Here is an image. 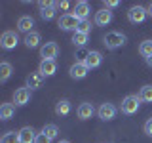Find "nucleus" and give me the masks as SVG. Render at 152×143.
Instances as JSON below:
<instances>
[{
	"label": "nucleus",
	"mask_w": 152,
	"mask_h": 143,
	"mask_svg": "<svg viewBox=\"0 0 152 143\" xmlns=\"http://www.w3.org/2000/svg\"><path fill=\"white\" fill-rule=\"evenodd\" d=\"M88 73H89V69L86 67L84 61H76V63L69 69L70 78H74V80H82V78H86V76H88Z\"/></svg>",
	"instance_id": "0eeeda50"
},
{
	"label": "nucleus",
	"mask_w": 152,
	"mask_h": 143,
	"mask_svg": "<svg viewBox=\"0 0 152 143\" xmlns=\"http://www.w3.org/2000/svg\"><path fill=\"white\" fill-rule=\"evenodd\" d=\"M25 46L27 48H38L40 46V32H36V31H32V32H28V35H25Z\"/></svg>",
	"instance_id": "aec40b11"
},
{
	"label": "nucleus",
	"mask_w": 152,
	"mask_h": 143,
	"mask_svg": "<svg viewBox=\"0 0 152 143\" xmlns=\"http://www.w3.org/2000/svg\"><path fill=\"white\" fill-rule=\"evenodd\" d=\"M57 25H59L61 31H74L76 32V29H78V25H80V19L74 17L70 12H66V13H63V15L59 17Z\"/></svg>",
	"instance_id": "f03ea898"
},
{
	"label": "nucleus",
	"mask_w": 152,
	"mask_h": 143,
	"mask_svg": "<svg viewBox=\"0 0 152 143\" xmlns=\"http://www.w3.org/2000/svg\"><path fill=\"white\" fill-rule=\"evenodd\" d=\"M145 133H146L148 137H152V116L145 122Z\"/></svg>",
	"instance_id": "c756f323"
},
{
	"label": "nucleus",
	"mask_w": 152,
	"mask_h": 143,
	"mask_svg": "<svg viewBox=\"0 0 152 143\" xmlns=\"http://www.w3.org/2000/svg\"><path fill=\"white\" fill-rule=\"evenodd\" d=\"M70 113V101L69 99H61V101H57L55 105V114H59V116H65V114Z\"/></svg>",
	"instance_id": "412c9836"
},
{
	"label": "nucleus",
	"mask_w": 152,
	"mask_h": 143,
	"mask_svg": "<svg viewBox=\"0 0 152 143\" xmlns=\"http://www.w3.org/2000/svg\"><path fill=\"white\" fill-rule=\"evenodd\" d=\"M146 65H150V67H152V55L148 57V59H146Z\"/></svg>",
	"instance_id": "72a5a7b5"
},
{
	"label": "nucleus",
	"mask_w": 152,
	"mask_h": 143,
	"mask_svg": "<svg viewBox=\"0 0 152 143\" xmlns=\"http://www.w3.org/2000/svg\"><path fill=\"white\" fill-rule=\"evenodd\" d=\"M101 61H103L101 52H89L88 57L84 59V63H86V67H88V69H95V67L101 65Z\"/></svg>",
	"instance_id": "f3484780"
},
{
	"label": "nucleus",
	"mask_w": 152,
	"mask_h": 143,
	"mask_svg": "<svg viewBox=\"0 0 152 143\" xmlns=\"http://www.w3.org/2000/svg\"><path fill=\"white\" fill-rule=\"evenodd\" d=\"M40 133H44V136H48L50 139H55L57 136H59V128L55 126V124H46L44 128H42V132Z\"/></svg>",
	"instance_id": "393cba45"
},
{
	"label": "nucleus",
	"mask_w": 152,
	"mask_h": 143,
	"mask_svg": "<svg viewBox=\"0 0 152 143\" xmlns=\"http://www.w3.org/2000/svg\"><path fill=\"white\" fill-rule=\"evenodd\" d=\"M55 8L57 10H69L70 8V2H66V0H65V2H55Z\"/></svg>",
	"instance_id": "2f4dec72"
},
{
	"label": "nucleus",
	"mask_w": 152,
	"mask_h": 143,
	"mask_svg": "<svg viewBox=\"0 0 152 143\" xmlns=\"http://www.w3.org/2000/svg\"><path fill=\"white\" fill-rule=\"evenodd\" d=\"M57 143H70L69 139H61V141H57Z\"/></svg>",
	"instance_id": "f704fd0d"
},
{
	"label": "nucleus",
	"mask_w": 152,
	"mask_h": 143,
	"mask_svg": "<svg viewBox=\"0 0 152 143\" xmlns=\"http://www.w3.org/2000/svg\"><path fill=\"white\" fill-rule=\"evenodd\" d=\"M146 10H148V15L152 17V2H150V6H148V8H146Z\"/></svg>",
	"instance_id": "473e14b6"
},
{
	"label": "nucleus",
	"mask_w": 152,
	"mask_h": 143,
	"mask_svg": "<svg viewBox=\"0 0 152 143\" xmlns=\"http://www.w3.org/2000/svg\"><path fill=\"white\" fill-rule=\"evenodd\" d=\"M12 73H13V67L8 61H2L0 63V82H6L10 76H12Z\"/></svg>",
	"instance_id": "4be33fe9"
},
{
	"label": "nucleus",
	"mask_w": 152,
	"mask_h": 143,
	"mask_svg": "<svg viewBox=\"0 0 152 143\" xmlns=\"http://www.w3.org/2000/svg\"><path fill=\"white\" fill-rule=\"evenodd\" d=\"M19 44V36L15 31H4L2 36H0V46L4 48V50H13Z\"/></svg>",
	"instance_id": "39448f33"
},
{
	"label": "nucleus",
	"mask_w": 152,
	"mask_h": 143,
	"mask_svg": "<svg viewBox=\"0 0 152 143\" xmlns=\"http://www.w3.org/2000/svg\"><path fill=\"white\" fill-rule=\"evenodd\" d=\"M36 136H38V133L34 132L32 126H25V128L19 130V143H34Z\"/></svg>",
	"instance_id": "2eb2a0df"
},
{
	"label": "nucleus",
	"mask_w": 152,
	"mask_h": 143,
	"mask_svg": "<svg viewBox=\"0 0 152 143\" xmlns=\"http://www.w3.org/2000/svg\"><path fill=\"white\" fill-rule=\"evenodd\" d=\"M95 113H97V111H95L93 103H80V107L76 109V114H78L80 120H89Z\"/></svg>",
	"instance_id": "4468645a"
},
{
	"label": "nucleus",
	"mask_w": 152,
	"mask_h": 143,
	"mask_svg": "<svg viewBox=\"0 0 152 143\" xmlns=\"http://www.w3.org/2000/svg\"><path fill=\"white\" fill-rule=\"evenodd\" d=\"M146 15H148V10H146L145 6H131L129 12H127V19H129V23H133V25H137V23H142L146 19Z\"/></svg>",
	"instance_id": "20e7f679"
},
{
	"label": "nucleus",
	"mask_w": 152,
	"mask_h": 143,
	"mask_svg": "<svg viewBox=\"0 0 152 143\" xmlns=\"http://www.w3.org/2000/svg\"><path fill=\"white\" fill-rule=\"evenodd\" d=\"M70 13H72L74 17H78L80 21H88L89 13H91V8H89V4H88V2H76Z\"/></svg>",
	"instance_id": "6e6552de"
},
{
	"label": "nucleus",
	"mask_w": 152,
	"mask_h": 143,
	"mask_svg": "<svg viewBox=\"0 0 152 143\" xmlns=\"http://www.w3.org/2000/svg\"><path fill=\"white\" fill-rule=\"evenodd\" d=\"M76 31L84 32V35H89V32H91V21H80V25H78Z\"/></svg>",
	"instance_id": "cd10ccee"
},
{
	"label": "nucleus",
	"mask_w": 152,
	"mask_h": 143,
	"mask_svg": "<svg viewBox=\"0 0 152 143\" xmlns=\"http://www.w3.org/2000/svg\"><path fill=\"white\" fill-rule=\"evenodd\" d=\"M57 71V63L55 59H42L40 61V67H38V73L42 76H53Z\"/></svg>",
	"instance_id": "ddd939ff"
},
{
	"label": "nucleus",
	"mask_w": 152,
	"mask_h": 143,
	"mask_svg": "<svg viewBox=\"0 0 152 143\" xmlns=\"http://www.w3.org/2000/svg\"><path fill=\"white\" fill-rule=\"evenodd\" d=\"M15 114V105L13 103H2L0 105V118L2 120H10Z\"/></svg>",
	"instance_id": "6ab92c4d"
},
{
	"label": "nucleus",
	"mask_w": 152,
	"mask_h": 143,
	"mask_svg": "<svg viewBox=\"0 0 152 143\" xmlns=\"http://www.w3.org/2000/svg\"><path fill=\"white\" fill-rule=\"evenodd\" d=\"M38 6H40V17L44 19V21H50V19H53L55 17V2H44V0H42V2H38Z\"/></svg>",
	"instance_id": "1a4fd4ad"
},
{
	"label": "nucleus",
	"mask_w": 152,
	"mask_h": 143,
	"mask_svg": "<svg viewBox=\"0 0 152 143\" xmlns=\"http://www.w3.org/2000/svg\"><path fill=\"white\" fill-rule=\"evenodd\" d=\"M110 21H112V12H110V10L103 8V10H99V12H95V17H93V23H95V25L107 27Z\"/></svg>",
	"instance_id": "f8f14e48"
},
{
	"label": "nucleus",
	"mask_w": 152,
	"mask_h": 143,
	"mask_svg": "<svg viewBox=\"0 0 152 143\" xmlns=\"http://www.w3.org/2000/svg\"><path fill=\"white\" fill-rule=\"evenodd\" d=\"M57 54H59L57 42H46V44L40 46V57L42 59H55Z\"/></svg>",
	"instance_id": "423d86ee"
},
{
	"label": "nucleus",
	"mask_w": 152,
	"mask_h": 143,
	"mask_svg": "<svg viewBox=\"0 0 152 143\" xmlns=\"http://www.w3.org/2000/svg\"><path fill=\"white\" fill-rule=\"evenodd\" d=\"M72 42H74V46L84 48L86 42H88V35H84V32H78V31H76L74 35H72Z\"/></svg>",
	"instance_id": "bb28decb"
},
{
	"label": "nucleus",
	"mask_w": 152,
	"mask_h": 143,
	"mask_svg": "<svg viewBox=\"0 0 152 143\" xmlns=\"http://www.w3.org/2000/svg\"><path fill=\"white\" fill-rule=\"evenodd\" d=\"M104 8H107V10H112V8H118V6H120V2H118V0H104Z\"/></svg>",
	"instance_id": "c85d7f7f"
},
{
	"label": "nucleus",
	"mask_w": 152,
	"mask_h": 143,
	"mask_svg": "<svg viewBox=\"0 0 152 143\" xmlns=\"http://www.w3.org/2000/svg\"><path fill=\"white\" fill-rule=\"evenodd\" d=\"M116 107H114L112 103H103L101 107L97 109V114H99V118L101 120H104V122H108V120H112L114 116H116Z\"/></svg>",
	"instance_id": "9d476101"
},
{
	"label": "nucleus",
	"mask_w": 152,
	"mask_h": 143,
	"mask_svg": "<svg viewBox=\"0 0 152 143\" xmlns=\"http://www.w3.org/2000/svg\"><path fill=\"white\" fill-rule=\"evenodd\" d=\"M139 54L145 57V59H148L152 55V40H142L139 44Z\"/></svg>",
	"instance_id": "b1692460"
},
{
	"label": "nucleus",
	"mask_w": 152,
	"mask_h": 143,
	"mask_svg": "<svg viewBox=\"0 0 152 143\" xmlns=\"http://www.w3.org/2000/svg\"><path fill=\"white\" fill-rule=\"evenodd\" d=\"M32 27H34V19L31 15H21L17 19V31L28 35V32H32Z\"/></svg>",
	"instance_id": "dca6fc26"
},
{
	"label": "nucleus",
	"mask_w": 152,
	"mask_h": 143,
	"mask_svg": "<svg viewBox=\"0 0 152 143\" xmlns=\"http://www.w3.org/2000/svg\"><path fill=\"white\" fill-rule=\"evenodd\" d=\"M34 143H51V139L48 136H44V133H38L36 136V141Z\"/></svg>",
	"instance_id": "7c9ffc66"
},
{
	"label": "nucleus",
	"mask_w": 152,
	"mask_h": 143,
	"mask_svg": "<svg viewBox=\"0 0 152 143\" xmlns=\"http://www.w3.org/2000/svg\"><path fill=\"white\" fill-rule=\"evenodd\" d=\"M141 107V97L139 95H126L122 101V113L124 114H135Z\"/></svg>",
	"instance_id": "7ed1b4c3"
},
{
	"label": "nucleus",
	"mask_w": 152,
	"mask_h": 143,
	"mask_svg": "<svg viewBox=\"0 0 152 143\" xmlns=\"http://www.w3.org/2000/svg\"><path fill=\"white\" fill-rule=\"evenodd\" d=\"M31 92L32 90H28L27 86L25 88H17L15 92H13V103L19 105V107H21V105H27L31 101Z\"/></svg>",
	"instance_id": "9b49d317"
},
{
	"label": "nucleus",
	"mask_w": 152,
	"mask_h": 143,
	"mask_svg": "<svg viewBox=\"0 0 152 143\" xmlns=\"http://www.w3.org/2000/svg\"><path fill=\"white\" fill-rule=\"evenodd\" d=\"M126 35L124 32H120V31H110V32H107L104 35V38H103V44L108 48V50H116V48H120V46H124L126 44Z\"/></svg>",
	"instance_id": "f257e3e1"
},
{
	"label": "nucleus",
	"mask_w": 152,
	"mask_h": 143,
	"mask_svg": "<svg viewBox=\"0 0 152 143\" xmlns=\"http://www.w3.org/2000/svg\"><path fill=\"white\" fill-rule=\"evenodd\" d=\"M139 97L145 103H152V84H146L139 90Z\"/></svg>",
	"instance_id": "5701e85b"
},
{
	"label": "nucleus",
	"mask_w": 152,
	"mask_h": 143,
	"mask_svg": "<svg viewBox=\"0 0 152 143\" xmlns=\"http://www.w3.org/2000/svg\"><path fill=\"white\" fill-rule=\"evenodd\" d=\"M44 78H46V76H42L40 73H38V71H36V73H31V74L27 76V88H28V90H36V88H40L42 82H44Z\"/></svg>",
	"instance_id": "a211bd4d"
},
{
	"label": "nucleus",
	"mask_w": 152,
	"mask_h": 143,
	"mask_svg": "<svg viewBox=\"0 0 152 143\" xmlns=\"http://www.w3.org/2000/svg\"><path fill=\"white\" fill-rule=\"evenodd\" d=\"M0 143H19V132H6L0 137Z\"/></svg>",
	"instance_id": "a878e982"
}]
</instances>
